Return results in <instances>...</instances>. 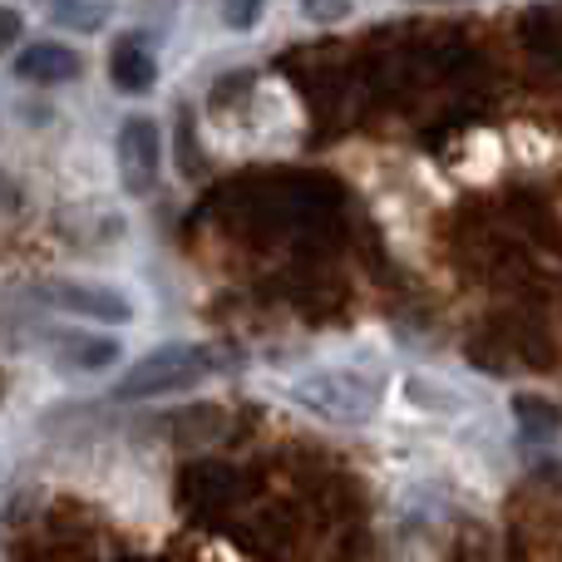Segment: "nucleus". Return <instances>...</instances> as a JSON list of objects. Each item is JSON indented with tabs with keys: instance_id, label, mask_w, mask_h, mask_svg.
Segmentation results:
<instances>
[{
	"instance_id": "nucleus-4",
	"label": "nucleus",
	"mask_w": 562,
	"mask_h": 562,
	"mask_svg": "<svg viewBox=\"0 0 562 562\" xmlns=\"http://www.w3.org/2000/svg\"><path fill=\"white\" fill-rule=\"evenodd\" d=\"M45 296L55 301V306L79 311V316H89V321H109V326H128V321H134V306H128L124 291L94 286V281H75V277L45 281Z\"/></svg>"
},
{
	"instance_id": "nucleus-12",
	"label": "nucleus",
	"mask_w": 562,
	"mask_h": 562,
	"mask_svg": "<svg viewBox=\"0 0 562 562\" xmlns=\"http://www.w3.org/2000/svg\"><path fill=\"white\" fill-rule=\"evenodd\" d=\"M425 5H454V0H425Z\"/></svg>"
},
{
	"instance_id": "nucleus-5",
	"label": "nucleus",
	"mask_w": 562,
	"mask_h": 562,
	"mask_svg": "<svg viewBox=\"0 0 562 562\" xmlns=\"http://www.w3.org/2000/svg\"><path fill=\"white\" fill-rule=\"evenodd\" d=\"M79 55L69 45H55V40H40V45H25L15 55V75L30 79V85H65V79L79 75Z\"/></svg>"
},
{
	"instance_id": "nucleus-6",
	"label": "nucleus",
	"mask_w": 562,
	"mask_h": 562,
	"mask_svg": "<svg viewBox=\"0 0 562 562\" xmlns=\"http://www.w3.org/2000/svg\"><path fill=\"white\" fill-rule=\"evenodd\" d=\"M109 75H114V85L124 89V94H148V89L158 85L154 49H148L138 35L119 40V45H114V59H109Z\"/></svg>"
},
{
	"instance_id": "nucleus-3",
	"label": "nucleus",
	"mask_w": 562,
	"mask_h": 562,
	"mask_svg": "<svg viewBox=\"0 0 562 562\" xmlns=\"http://www.w3.org/2000/svg\"><path fill=\"white\" fill-rule=\"evenodd\" d=\"M114 154H119V178H124L128 193H148L158 183V158H164V138H158V124L144 114L124 119L114 138Z\"/></svg>"
},
{
	"instance_id": "nucleus-11",
	"label": "nucleus",
	"mask_w": 562,
	"mask_h": 562,
	"mask_svg": "<svg viewBox=\"0 0 562 562\" xmlns=\"http://www.w3.org/2000/svg\"><path fill=\"white\" fill-rule=\"evenodd\" d=\"M20 30H25V20H20V10L0 5V55H5V49L20 40Z\"/></svg>"
},
{
	"instance_id": "nucleus-7",
	"label": "nucleus",
	"mask_w": 562,
	"mask_h": 562,
	"mask_svg": "<svg viewBox=\"0 0 562 562\" xmlns=\"http://www.w3.org/2000/svg\"><path fill=\"white\" fill-rule=\"evenodd\" d=\"M49 20L94 35V30H104V20H109V0H49Z\"/></svg>"
},
{
	"instance_id": "nucleus-1",
	"label": "nucleus",
	"mask_w": 562,
	"mask_h": 562,
	"mask_svg": "<svg viewBox=\"0 0 562 562\" xmlns=\"http://www.w3.org/2000/svg\"><path fill=\"white\" fill-rule=\"evenodd\" d=\"M223 366L217 350L198 346V340H173V346L148 350L144 360L128 366V375L114 385V400H158V395H178V390L203 385L213 370Z\"/></svg>"
},
{
	"instance_id": "nucleus-10",
	"label": "nucleus",
	"mask_w": 562,
	"mask_h": 562,
	"mask_svg": "<svg viewBox=\"0 0 562 562\" xmlns=\"http://www.w3.org/2000/svg\"><path fill=\"white\" fill-rule=\"evenodd\" d=\"M262 5H267V0H223V20H227L233 30H247V25L257 20V10H262Z\"/></svg>"
},
{
	"instance_id": "nucleus-2",
	"label": "nucleus",
	"mask_w": 562,
	"mask_h": 562,
	"mask_svg": "<svg viewBox=\"0 0 562 562\" xmlns=\"http://www.w3.org/2000/svg\"><path fill=\"white\" fill-rule=\"evenodd\" d=\"M291 395L306 409H316L321 419H340V425H360L380 405V385L370 375H360V370H316V375H301L291 385Z\"/></svg>"
},
{
	"instance_id": "nucleus-8",
	"label": "nucleus",
	"mask_w": 562,
	"mask_h": 562,
	"mask_svg": "<svg viewBox=\"0 0 562 562\" xmlns=\"http://www.w3.org/2000/svg\"><path fill=\"white\" fill-rule=\"evenodd\" d=\"M514 415L524 419L528 435H558L562 429V409L553 400H538V395H518L514 400Z\"/></svg>"
},
{
	"instance_id": "nucleus-9",
	"label": "nucleus",
	"mask_w": 562,
	"mask_h": 562,
	"mask_svg": "<svg viewBox=\"0 0 562 562\" xmlns=\"http://www.w3.org/2000/svg\"><path fill=\"white\" fill-rule=\"evenodd\" d=\"M119 356V340H94V336H65V360L85 370H104Z\"/></svg>"
}]
</instances>
